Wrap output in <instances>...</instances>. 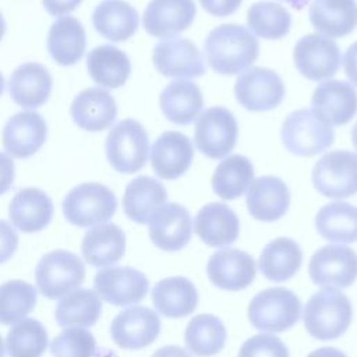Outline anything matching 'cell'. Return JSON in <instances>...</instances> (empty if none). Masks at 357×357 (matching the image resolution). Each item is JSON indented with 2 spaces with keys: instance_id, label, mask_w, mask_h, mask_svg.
<instances>
[{
  "instance_id": "cell-1",
  "label": "cell",
  "mask_w": 357,
  "mask_h": 357,
  "mask_svg": "<svg viewBox=\"0 0 357 357\" xmlns=\"http://www.w3.org/2000/svg\"><path fill=\"white\" fill-rule=\"evenodd\" d=\"M211 68L223 75L245 71L258 57L259 43L254 33L238 24L213 28L204 43Z\"/></svg>"
},
{
  "instance_id": "cell-2",
  "label": "cell",
  "mask_w": 357,
  "mask_h": 357,
  "mask_svg": "<svg viewBox=\"0 0 357 357\" xmlns=\"http://www.w3.org/2000/svg\"><path fill=\"white\" fill-rule=\"evenodd\" d=\"M351 318V301L337 289H322L314 293L303 312L307 332L318 340L339 337L349 329Z\"/></svg>"
},
{
  "instance_id": "cell-3",
  "label": "cell",
  "mask_w": 357,
  "mask_h": 357,
  "mask_svg": "<svg viewBox=\"0 0 357 357\" xmlns=\"http://www.w3.org/2000/svg\"><path fill=\"white\" fill-rule=\"evenodd\" d=\"M301 301L289 289L269 287L248 304V319L254 328L262 332H283L290 329L300 318Z\"/></svg>"
},
{
  "instance_id": "cell-4",
  "label": "cell",
  "mask_w": 357,
  "mask_h": 357,
  "mask_svg": "<svg viewBox=\"0 0 357 357\" xmlns=\"http://www.w3.org/2000/svg\"><path fill=\"white\" fill-rule=\"evenodd\" d=\"M282 141L286 149L297 156H315L326 151L335 138L332 126L310 109L291 112L282 124Z\"/></svg>"
},
{
  "instance_id": "cell-5",
  "label": "cell",
  "mask_w": 357,
  "mask_h": 357,
  "mask_svg": "<svg viewBox=\"0 0 357 357\" xmlns=\"http://www.w3.org/2000/svg\"><path fill=\"white\" fill-rule=\"evenodd\" d=\"M149 141L144 126L126 119L119 121L107 134L106 156L112 167L123 174L139 172L148 159Z\"/></svg>"
},
{
  "instance_id": "cell-6",
  "label": "cell",
  "mask_w": 357,
  "mask_h": 357,
  "mask_svg": "<svg viewBox=\"0 0 357 357\" xmlns=\"http://www.w3.org/2000/svg\"><path fill=\"white\" fill-rule=\"evenodd\" d=\"M117 208L113 191L100 183H82L63 201L64 218L74 226L89 227L112 219Z\"/></svg>"
},
{
  "instance_id": "cell-7",
  "label": "cell",
  "mask_w": 357,
  "mask_h": 357,
  "mask_svg": "<svg viewBox=\"0 0 357 357\" xmlns=\"http://www.w3.org/2000/svg\"><path fill=\"white\" fill-rule=\"evenodd\" d=\"M85 268L78 255L67 250H54L43 255L35 269L38 290L50 300L61 298L79 287Z\"/></svg>"
},
{
  "instance_id": "cell-8",
  "label": "cell",
  "mask_w": 357,
  "mask_h": 357,
  "mask_svg": "<svg viewBox=\"0 0 357 357\" xmlns=\"http://www.w3.org/2000/svg\"><path fill=\"white\" fill-rule=\"evenodd\" d=\"M237 135V120L234 114L223 106L209 107L195 120V146L209 159H222L227 156L236 146Z\"/></svg>"
},
{
  "instance_id": "cell-9",
  "label": "cell",
  "mask_w": 357,
  "mask_h": 357,
  "mask_svg": "<svg viewBox=\"0 0 357 357\" xmlns=\"http://www.w3.org/2000/svg\"><path fill=\"white\" fill-rule=\"evenodd\" d=\"M312 184L328 198L357 194V153L346 149L325 153L312 169Z\"/></svg>"
},
{
  "instance_id": "cell-10",
  "label": "cell",
  "mask_w": 357,
  "mask_h": 357,
  "mask_svg": "<svg viewBox=\"0 0 357 357\" xmlns=\"http://www.w3.org/2000/svg\"><path fill=\"white\" fill-rule=\"evenodd\" d=\"M308 273L318 286L326 289L349 287L357 279V254L347 245H324L312 254Z\"/></svg>"
},
{
  "instance_id": "cell-11",
  "label": "cell",
  "mask_w": 357,
  "mask_h": 357,
  "mask_svg": "<svg viewBox=\"0 0 357 357\" xmlns=\"http://www.w3.org/2000/svg\"><path fill=\"white\" fill-rule=\"evenodd\" d=\"M284 93L282 78L273 70L265 67L247 68L234 84L237 102L250 112H266L278 107Z\"/></svg>"
},
{
  "instance_id": "cell-12",
  "label": "cell",
  "mask_w": 357,
  "mask_h": 357,
  "mask_svg": "<svg viewBox=\"0 0 357 357\" xmlns=\"http://www.w3.org/2000/svg\"><path fill=\"white\" fill-rule=\"evenodd\" d=\"M293 59L296 68L311 81L331 78L340 67L342 56L336 42L319 33L303 36L294 46Z\"/></svg>"
},
{
  "instance_id": "cell-13",
  "label": "cell",
  "mask_w": 357,
  "mask_h": 357,
  "mask_svg": "<svg viewBox=\"0 0 357 357\" xmlns=\"http://www.w3.org/2000/svg\"><path fill=\"white\" fill-rule=\"evenodd\" d=\"M155 68L170 78H197L204 75L205 64L199 49L188 39H162L153 47Z\"/></svg>"
},
{
  "instance_id": "cell-14",
  "label": "cell",
  "mask_w": 357,
  "mask_h": 357,
  "mask_svg": "<svg viewBox=\"0 0 357 357\" xmlns=\"http://www.w3.org/2000/svg\"><path fill=\"white\" fill-rule=\"evenodd\" d=\"M160 332L158 312L148 307H130L119 312L110 325L113 342L128 350H138L156 340Z\"/></svg>"
},
{
  "instance_id": "cell-15",
  "label": "cell",
  "mask_w": 357,
  "mask_h": 357,
  "mask_svg": "<svg viewBox=\"0 0 357 357\" xmlns=\"http://www.w3.org/2000/svg\"><path fill=\"white\" fill-rule=\"evenodd\" d=\"M96 293L113 305H131L141 301L148 291L146 276L130 266H110L100 269L93 279Z\"/></svg>"
},
{
  "instance_id": "cell-16",
  "label": "cell",
  "mask_w": 357,
  "mask_h": 357,
  "mask_svg": "<svg viewBox=\"0 0 357 357\" xmlns=\"http://www.w3.org/2000/svg\"><path fill=\"white\" fill-rule=\"evenodd\" d=\"M312 112L329 126L347 124L357 113V92L349 82L329 79L321 82L311 98Z\"/></svg>"
},
{
  "instance_id": "cell-17",
  "label": "cell",
  "mask_w": 357,
  "mask_h": 357,
  "mask_svg": "<svg viewBox=\"0 0 357 357\" xmlns=\"http://www.w3.org/2000/svg\"><path fill=\"white\" fill-rule=\"evenodd\" d=\"M197 14L194 0H151L144 11L142 25L155 38H174L187 29Z\"/></svg>"
},
{
  "instance_id": "cell-18",
  "label": "cell",
  "mask_w": 357,
  "mask_h": 357,
  "mask_svg": "<svg viewBox=\"0 0 357 357\" xmlns=\"http://www.w3.org/2000/svg\"><path fill=\"white\" fill-rule=\"evenodd\" d=\"M255 272L254 258L237 248L213 252L206 265V273L212 284L230 291L248 287L255 279Z\"/></svg>"
},
{
  "instance_id": "cell-19",
  "label": "cell",
  "mask_w": 357,
  "mask_h": 357,
  "mask_svg": "<svg viewBox=\"0 0 357 357\" xmlns=\"http://www.w3.org/2000/svg\"><path fill=\"white\" fill-rule=\"evenodd\" d=\"M194 148L180 131H165L151 146V166L162 180L181 177L191 166Z\"/></svg>"
},
{
  "instance_id": "cell-20",
  "label": "cell",
  "mask_w": 357,
  "mask_h": 357,
  "mask_svg": "<svg viewBox=\"0 0 357 357\" xmlns=\"http://www.w3.org/2000/svg\"><path fill=\"white\" fill-rule=\"evenodd\" d=\"M46 134L45 119L38 112H20L10 117L3 128V146L11 156L25 159L42 148Z\"/></svg>"
},
{
  "instance_id": "cell-21",
  "label": "cell",
  "mask_w": 357,
  "mask_h": 357,
  "mask_svg": "<svg viewBox=\"0 0 357 357\" xmlns=\"http://www.w3.org/2000/svg\"><path fill=\"white\" fill-rule=\"evenodd\" d=\"M149 237L163 251H178L191 238V216L180 204L170 202L155 211L149 219Z\"/></svg>"
},
{
  "instance_id": "cell-22",
  "label": "cell",
  "mask_w": 357,
  "mask_h": 357,
  "mask_svg": "<svg viewBox=\"0 0 357 357\" xmlns=\"http://www.w3.org/2000/svg\"><path fill=\"white\" fill-rule=\"evenodd\" d=\"M70 113L79 128L95 132L112 127L117 117V105L106 89L92 86L74 98Z\"/></svg>"
},
{
  "instance_id": "cell-23",
  "label": "cell",
  "mask_w": 357,
  "mask_h": 357,
  "mask_svg": "<svg viewBox=\"0 0 357 357\" xmlns=\"http://www.w3.org/2000/svg\"><path fill=\"white\" fill-rule=\"evenodd\" d=\"M245 202L254 219L273 222L287 212L290 192L282 178L276 176H262L252 180L250 184Z\"/></svg>"
},
{
  "instance_id": "cell-24",
  "label": "cell",
  "mask_w": 357,
  "mask_h": 357,
  "mask_svg": "<svg viewBox=\"0 0 357 357\" xmlns=\"http://www.w3.org/2000/svg\"><path fill=\"white\" fill-rule=\"evenodd\" d=\"M194 230L206 245L226 247L237 240L240 222L233 209L226 204L211 202L198 211Z\"/></svg>"
},
{
  "instance_id": "cell-25",
  "label": "cell",
  "mask_w": 357,
  "mask_h": 357,
  "mask_svg": "<svg viewBox=\"0 0 357 357\" xmlns=\"http://www.w3.org/2000/svg\"><path fill=\"white\" fill-rule=\"evenodd\" d=\"M8 216L18 230L24 233H36L50 223L53 216V202L50 197L39 188H22L13 197Z\"/></svg>"
},
{
  "instance_id": "cell-26",
  "label": "cell",
  "mask_w": 357,
  "mask_h": 357,
  "mask_svg": "<svg viewBox=\"0 0 357 357\" xmlns=\"http://www.w3.org/2000/svg\"><path fill=\"white\" fill-rule=\"evenodd\" d=\"M52 75L39 63L21 64L10 77V96L22 107L35 109L45 105L52 92Z\"/></svg>"
},
{
  "instance_id": "cell-27",
  "label": "cell",
  "mask_w": 357,
  "mask_h": 357,
  "mask_svg": "<svg viewBox=\"0 0 357 357\" xmlns=\"http://www.w3.org/2000/svg\"><path fill=\"white\" fill-rule=\"evenodd\" d=\"M158 312L167 318H183L195 311L198 291L191 280L183 276L159 280L151 293Z\"/></svg>"
},
{
  "instance_id": "cell-28",
  "label": "cell",
  "mask_w": 357,
  "mask_h": 357,
  "mask_svg": "<svg viewBox=\"0 0 357 357\" xmlns=\"http://www.w3.org/2000/svg\"><path fill=\"white\" fill-rule=\"evenodd\" d=\"M160 110L165 117L180 126L192 123L204 106L201 88L187 79L172 81L165 86L159 98Z\"/></svg>"
},
{
  "instance_id": "cell-29",
  "label": "cell",
  "mask_w": 357,
  "mask_h": 357,
  "mask_svg": "<svg viewBox=\"0 0 357 357\" xmlns=\"http://www.w3.org/2000/svg\"><path fill=\"white\" fill-rule=\"evenodd\" d=\"M92 24L107 40L124 42L135 33L139 17L137 10L124 0H103L92 13Z\"/></svg>"
},
{
  "instance_id": "cell-30",
  "label": "cell",
  "mask_w": 357,
  "mask_h": 357,
  "mask_svg": "<svg viewBox=\"0 0 357 357\" xmlns=\"http://www.w3.org/2000/svg\"><path fill=\"white\" fill-rule=\"evenodd\" d=\"M312 26L328 38H342L357 25L356 0H312L308 10Z\"/></svg>"
},
{
  "instance_id": "cell-31",
  "label": "cell",
  "mask_w": 357,
  "mask_h": 357,
  "mask_svg": "<svg viewBox=\"0 0 357 357\" xmlns=\"http://www.w3.org/2000/svg\"><path fill=\"white\" fill-rule=\"evenodd\" d=\"M166 201L167 192L159 180L149 176H138L126 187L123 209L132 222L145 225Z\"/></svg>"
},
{
  "instance_id": "cell-32",
  "label": "cell",
  "mask_w": 357,
  "mask_h": 357,
  "mask_svg": "<svg viewBox=\"0 0 357 357\" xmlns=\"http://www.w3.org/2000/svg\"><path fill=\"white\" fill-rule=\"evenodd\" d=\"M81 251L85 262L92 266L116 264L126 252V234L114 223L98 225L85 233Z\"/></svg>"
},
{
  "instance_id": "cell-33",
  "label": "cell",
  "mask_w": 357,
  "mask_h": 357,
  "mask_svg": "<svg viewBox=\"0 0 357 357\" xmlns=\"http://www.w3.org/2000/svg\"><path fill=\"white\" fill-rule=\"evenodd\" d=\"M47 50L60 66H73L79 61L86 47L85 29L75 17L57 18L47 32Z\"/></svg>"
},
{
  "instance_id": "cell-34",
  "label": "cell",
  "mask_w": 357,
  "mask_h": 357,
  "mask_svg": "<svg viewBox=\"0 0 357 357\" xmlns=\"http://www.w3.org/2000/svg\"><path fill=\"white\" fill-rule=\"evenodd\" d=\"M86 68L91 78L105 88H120L131 73L127 54L113 45H102L92 49L86 56Z\"/></svg>"
},
{
  "instance_id": "cell-35",
  "label": "cell",
  "mask_w": 357,
  "mask_h": 357,
  "mask_svg": "<svg viewBox=\"0 0 357 357\" xmlns=\"http://www.w3.org/2000/svg\"><path fill=\"white\" fill-rule=\"evenodd\" d=\"M303 251L289 237H278L268 243L259 255V271L272 282H284L296 275L301 266Z\"/></svg>"
},
{
  "instance_id": "cell-36",
  "label": "cell",
  "mask_w": 357,
  "mask_h": 357,
  "mask_svg": "<svg viewBox=\"0 0 357 357\" xmlns=\"http://www.w3.org/2000/svg\"><path fill=\"white\" fill-rule=\"evenodd\" d=\"M315 229L333 243L357 241V206L342 201L324 205L315 216Z\"/></svg>"
},
{
  "instance_id": "cell-37",
  "label": "cell",
  "mask_w": 357,
  "mask_h": 357,
  "mask_svg": "<svg viewBox=\"0 0 357 357\" xmlns=\"http://www.w3.org/2000/svg\"><path fill=\"white\" fill-rule=\"evenodd\" d=\"M254 180V166L243 155L225 158L212 176L213 192L222 199H236L241 197Z\"/></svg>"
},
{
  "instance_id": "cell-38",
  "label": "cell",
  "mask_w": 357,
  "mask_h": 357,
  "mask_svg": "<svg viewBox=\"0 0 357 357\" xmlns=\"http://www.w3.org/2000/svg\"><path fill=\"white\" fill-rule=\"evenodd\" d=\"M102 312V301L96 291L78 289L66 294L56 307V321L60 326H92Z\"/></svg>"
},
{
  "instance_id": "cell-39",
  "label": "cell",
  "mask_w": 357,
  "mask_h": 357,
  "mask_svg": "<svg viewBox=\"0 0 357 357\" xmlns=\"http://www.w3.org/2000/svg\"><path fill=\"white\" fill-rule=\"evenodd\" d=\"M227 332L223 322L211 314L194 317L184 332L185 346L198 357H212L218 354L226 343Z\"/></svg>"
},
{
  "instance_id": "cell-40",
  "label": "cell",
  "mask_w": 357,
  "mask_h": 357,
  "mask_svg": "<svg viewBox=\"0 0 357 357\" xmlns=\"http://www.w3.org/2000/svg\"><path fill=\"white\" fill-rule=\"evenodd\" d=\"M248 28L262 39H280L291 25L290 13L273 1H257L247 11Z\"/></svg>"
},
{
  "instance_id": "cell-41",
  "label": "cell",
  "mask_w": 357,
  "mask_h": 357,
  "mask_svg": "<svg viewBox=\"0 0 357 357\" xmlns=\"http://www.w3.org/2000/svg\"><path fill=\"white\" fill-rule=\"evenodd\" d=\"M6 347L10 357H40L47 347V332L38 319L24 318L8 331Z\"/></svg>"
},
{
  "instance_id": "cell-42",
  "label": "cell",
  "mask_w": 357,
  "mask_h": 357,
  "mask_svg": "<svg viewBox=\"0 0 357 357\" xmlns=\"http://www.w3.org/2000/svg\"><path fill=\"white\" fill-rule=\"evenodd\" d=\"M36 300V289L28 282L13 279L0 284V324L11 325L24 319Z\"/></svg>"
},
{
  "instance_id": "cell-43",
  "label": "cell",
  "mask_w": 357,
  "mask_h": 357,
  "mask_svg": "<svg viewBox=\"0 0 357 357\" xmlns=\"http://www.w3.org/2000/svg\"><path fill=\"white\" fill-rule=\"evenodd\" d=\"M50 351L53 357H93L96 340L84 328H67L53 339Z\"/></svg>"
},
{
  "instance_id": "cell-44",
  "label": "cell",
  "mask_w": 357,
  "mask_h": 357,
  "mask_svg": "<svg viewBox=\"0 0 357 357\" xmlns=\"http://www.w3.org/2000/svg\"><path fill=\"white\" fill-rule=\"evenodd\" d=\"M238 357H289V350L278 336L261 333L241 344Z\"/></svg>"
},
{
  "instance_id": "cell-45",
  "label": "cell",
  "mask_w": 357,
  "mask_h": 357,
  "mask_svg": "<svg viewBox=\"0 0 357 357\" xmlns=\"http://www.w3.org/2000/svg\"><path fill=\"white\" fill-rule=\"evenodd\" d=\"M18 247V236L14 227L0 219V264L8 261Z\"/></svg>"
},
{
  "instance_id": "cell-46",
  "label": "cell",
  "mask_w": 357,
  "mask_h": 357,
  "mask_svg": "<svg viewBox=\"0 0 357 357\" xmlns=\"http://www.w3.org/2000/svg\"><path fill=\"white\" fill-rule=\"evenodd\" d=\"M243 0H199L202 8L213 17H227L233 14Z\"/></svg>"
},
{
  "instance_id": "cell-47",
  "label": "cell",
  "mask_w": 357,
  "mask_h": 357,
  "mask_svg": "<svg viewBox=\"0 0 357 357\" xmlns=\"http://www.w3.org/2000/svg\"><path fill=\"white\" fill-rule=\"evenodd\" d=\"M14 176L15 169L13 159L7 153L0 152V195L11 188L14 183Z\"/></svg>"
},
{
  "instance_id": "cell-48",
  "label": "cell",
  "mask_w": 357,
  "mask_h": 357,
  "mask_svg": "<svg viewBox=\"0 0 357 357\" xmlns=\"http://www.w3.org/2000/svg\"><path fill=\"white\" fill-rule=\"evenodd\" d=\"M82 0H42L45 10L54 17L66 15L74 11Z\"/></svg>"
},
{
  "instance_id": "cell-49",
  "label": "cell",
  "mask_w": 357,
  "mask_h": 357,
  "mask_svg": "<svg viewBox=\"0 0 357 357\" xmlns=\"http://www.w3.org/2000/svg\"><path fill=\"white\" fill-rule=\"evenodd\" d=\"M343 68L349 81L357 86V42L347 47L343 59Z\"/></svg>"
},
{
  "instance_id": "cell-50",
  "label": "cell",
  "mask_w": 357,
  "mask_h": 357,
  "mask_svg": "<svg viewBox=\"0 0 357 357\" xmlns=\"http://www.w3.org/2000/svg\"><path fill=\"white\" fill-rule=\"evenodd\" d=\"M152 357H191L187 350L180 346H163L158 349Z\"/></svg>"
},
{
  "instance_id": "cell-51",
  "label": "cell",
  "mask_w": 357,
  "mask_h": 357,
  "mask_svg": "<svg viewBox=\"0 0 357 357\" xmlns=\"http://www.w3.org/2000/svg\"><path fill=\"white\" fill-rule=\"evenodd\" d=\"M307 357H347V356L335 347H321L311 351Z\"/></svg>"
},
{
  "instance_id": "cell-52",
  "label": "cell",
  "mask_w": 357,
  "mask_h": 357,
  "mask_svg": "<svg viewBox=\"0 0 357 357\" xmlns=\"http://www.w3.org/2000/svg\"><path fill=\"white\" fill-rule=\"evenodd\" d=\"M351 142H353L354 148L357 149V123L351 128Z\"/></svg>"
},
{
  "instance_id": "cell-53",
  "label": "cell",
  "mask_w": 357,
  "mask_h": 357,
  "mask_svg": "<svg viewBox=\"0 0 357 357\" xmlns=\"http://www.w3.org/2000/svg\"><path fill=\"white\" fill-rule=\"evenodd\" d=\"M4 33H6V21H4V18H3V15L0 13V40L3 39Z\"/></svg>"
},
{
  "instance_id": "cell-54",
  "label": "cell",
  "mask_w": 357,
  "mask_h": 357,
  "mask_svg": "<svg viewBox=\"0 0 357 357\" xmlns=\"http://www.w3.org/2000/svg\"><path fill=\"white\" fill-rule=\"evenodd\" d=\"M0 357H4V343H3L1 335H0Z\"/></svg>"
},
{
  "instance_id": "cell-55",
  "label": "cell",
  "mask_w": 357,
  "mask_h": 357,
  "mask_svg": "<svg viewBox=\"0 0 357 357\" xmlns=\"http://www.w3.org/2000/svg\"><path fill=\"white\" fill-rule=\"evenodd\" d=\"M3 91H4V78H3V75L0 73V95L3 93Z\"/></svg>"
}]
</instances>
